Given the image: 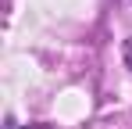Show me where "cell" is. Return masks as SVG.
<instances>
[{
  "instance_id": "obj_1",
  "label": "cell",
  "mask_w": 132,
  "mask_h": 129,
  "mask_svg": "<svg viewBox=\"0 0 132 129\" xmlns=\"http://www.w3.org/2000/svg\"><path fill=\"white\" fill-rule=\"evenodd\" d=\"M121 58H125V64L132 68V36H129L125 43H121Z\"/></svg>"
},
{
  "instance_id": "obj_2",
  "label": "cell",
  "mask_w": 132,
  "mask_h": 129,
  "mask_svg": "<svg viewBox=\"0 0 132 129\" xmlns=\"http://www.w3.org/2000/svg\"><path fill=\"white\" fill-rule=\"evenodd\" d=\"M4 129H18V122H14V118L7 115V118H4Z\"/></svg>"
}]
</instances>
